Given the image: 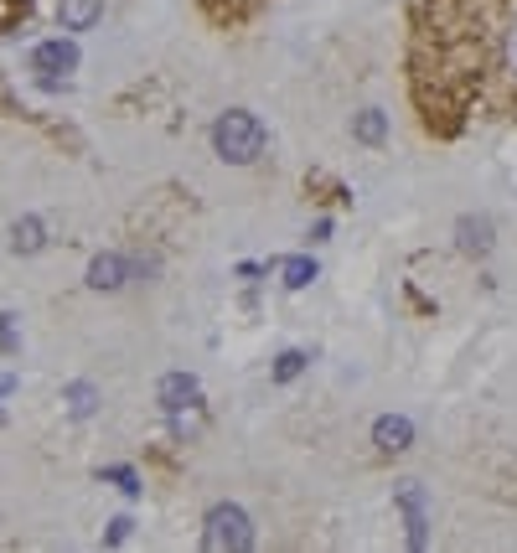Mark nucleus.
<instances>
[{
	"mask_svg": "<svg viewBox=\"0 0 517 553\" xmlns=\"http://www.w3.org/2000/svg\"><path fill=\"white\" fill-rule=\"evenodd\" d=\"M393 502H399L404 512V528H409V548H430V512H424V486L419 481H399V491H393Z\"/></svg>",
	"mask_w": 517,
	"mask_h": 553,
	"instance_id": "3",
	"label": "nucleus"
},
{
	"mask_svg": "<svg viewBox=\"0 0 517 553\" xmlns=\"http://www.w3.org/2000/svg\"><path fill=\"white\" fill-rule=\"evenodd\" d=\"M26 11H32V0H0V32H11Z\"/></svg>",
	"mask_w": 517,
	"mask_h": 553,
	"instance_id": "17",
	"label": "nucleus"
},
{
	"mask_svg": "<svg viewBox=\"0 0 517 553\" xmlns=\"http://www.w3.org/2000/svg\"><path fill=\"white\" fill-rule=\"evenodd\" d=\"M306 362H311L306 352H280L275 357V383H295L300 373H306Z\"/></svg>",
	"mask_w": 517,
	"mask_h": 553,
	"instance_id": "15",
	"label": "nucleus"
},
{
	"mask_svg": "<svg viewBox=\"0 0 517 553\" xmlns=\"http://www.w3.org/2000/svg\"><path fill=\"white\" fill-rule=\"evenodd\" d=\"M88 285H94V290L130 285V259H125V254H99L94 264H88Z\"/></svg>",
	"mask_w": 517,
	"mask_h": 553,
	"instance_id": "8",
	"label": "nucleus"
},
{
	"mask_svg": "<svg viewBox=\"0 0 517 553\" xmlns=\"http://www.w3.org/2000/svg\"><path fill=\"white\" fill-rule=\"evenodd\" d=\"M104 481H114L125 497H140V476H135L130 466H104Z\"/></svg>",
	"mask_w": 517,
	"mask_h": 553,
	"instance_id": "16",
	"label": "nucleus"
},
{
	"mask_svg": "<svg viewBox=\"0 0 517 553\" xmlns=\"http://www.w3.org/2000/svg\"><path fill=\"white\" fill-rule=\"evenodd\" d=\"M202 548L207 553H249L254 548V517L238 502H218L202 517Z\"/></svg>",
	"mask_w": 517,
	"mask_h": 553,
	"instance_id": "2",
	"label": "nucleus"
},
{
	"mask_svg": "<svg viewBox=\"0 0 517 553\" xmlns=\"http://www.w3.org/2000/svg\"><path fill=\"white\" fill-rule=\"evenodd\" d=\"M264 125H259V114L249 109H228L218 114V125H212V150L228 161V166H254L264 156Z\"/></svg>",
	"mask_w": 517,
	"mask_h": 553,
	"instance_id": "1",
	"label": "nucleus"
},
{
	"mask_svg": "<svg viewBox=\"0 0 517 553\" xmlns=\"http://www.w3.org/2000/svg\"><path fill=\"white\" fill-rule=\"evenodd\" d=\"M42 243H47V223H42V218H21V223L11 228V249H16V254H37Z\"/></svg>",
	"mask_w": 517,
	"mask_h": 553,
	"instance_id": "13",
	"label": "nucleus"
},
{
	"mask_svg": "<svg viewBox=\"0 0 517 553\" xmlns=\"http://www.w3.org/2000/svg\"><path fill=\"white\" fill-rule=\"evenodd\" d=\"M352 135H357L362 145H383V140H388V114H383V109L352 114Z\"/></svg>",
	"mask_w": 517,
	"mask_h": 553,
	"instance_id": "12",
	"label": "nucleus"
},
{
	"mask_svg": "<svg viewBox=\"0 0 517 553\" xmlns=\"http://www.w3.org/2000/svg\"><path fill=\"white\" fill-rule=\"evenodd\" d=\"M63 404H68V414H73V419H94V414H99V388L78 378V383H68V388H63Z\"/></svg>",
	"mask_w": 517,
	"mask_h": 553,
	"instance_id": "10",
	"label": "nucleus"
},
{
	"mask_svg": "<svg viewBox=\"0 0 517 553\" xmlns=\"http://www.w3.org/2000/svg\"><path fill=\"white\" fill-rule=\"evenodd\" d=\"M280 274H285V290H306V285L316 280V259L295 254V259H285V264H280Z\"/></svg>",
	"mask_w": 517,
	"mask_h": 553,
	"instance_id": "14",
	"label": "nucleus"
},
{
	"mask_svg": "<svg viewBox=\"0 0 517 553\" xmlns=\"http://www.w3.org/2000/svg\"><path fill=\"white\" fill-rule=\"evenodd\" d=\"M373 445H378L383 455H404V450L414 445V424H409L404 414H383V419L373 424Z\"/></svg>",
	"mask_w": 517,
	"mask_h": 553,
	"instance_id": "6",
	"label": "nucleus"
},
{
	"mask_svg": "<svg viewBox=\"0 0 517 553\" xmlns=\"http://www.w3.org/2000/svg\"><path fill=\"white\" fill-rule=\"evenodd\" d=\"M16 347H21V336H16V316H0V352L11 357Z\"/></svg>",
	"mask_w": 517,
	"mask_h": 553,
	"instance_id": "18",
	"label": "nucleus"
},
{
	"mask_svg": "<svg viewBox=\"0 0 517 553\" xmlns=\"http://www.w3.org/2000/svg\"><path fill=\"white\" fill-rule=\"evenodd\" d=\"M0 424H6V414H0Z\"/></svg>",
	"mask_w": 517,
	"mask_h": 553,
	"instance_id": "20",
	"label": "nucleus"
},
{
	"mask_svg": "<svg viewBox=\"0 0 517 553\" xmlns=\"http://www.w3.org/2000/svg\"><path fill=\"white\" fill-rule=\"evenodd\" d=\"M455 243H461V254L486 259V254H492V243H497L492 218H461V223H455Z\"/></svg>",
	"mask_w": 517,
	"mask_h": 553,
	"instance_id": "5",
	"label": "nucleus"
},
{
	"mask_svg": "<svg viewBox=\"0 0 517 553\" xmlns=\"http://www.w3.org/2000/svg\"><path fill=\"white\" fill-rule=\"evenodd\" d=\"M57 21H63V32H94L104 21V0H63Z\"/></svg>",
	"mask_w": 517,
	"mask_h": 553,
	"instance_id": "9",
	"label": "nucleus"
},
{
	"mask_svg": "<svg viewBox=\"0 0 517 553\" xmlns=\"http://www.w3.org/2000/svg\"><path fill=\"white\" fill-rule=\"evenodd\" d=\"M166 419H171V435H176V440H197L202 424H207L202 398H197V404H181V409H166Z\"/></svg>",
	"mask_w": 517,
	"mask_h": 553,
	"instance_id": "11",
	"label": "nucleus"
},
{
	"mask_svg": "<svg viewBox=\"0 0 517 553\" xmlns=\"http://www.w3.org/2000/svg\"><path fill=\"white\" fill-rule=\"evenodd\" d=\"M130 528H135L130 517H114V522H109V533H104V543H109V548H119V543L130 538Z\"/></svg>",
	"mask_w": 517,
	"mask_h": 553,
	"instance_id": "19",
	"label": "nucleus"
},
{
	"mask_svg": "<svg viewBox=\"0 0 517 553\" xmlns=\"http://www.w3.org/2000/svg\"><path fill=\"white\" fill-rule=\"evenodd\" d=\"M197 398H202V383L192 373H166L156 383V404L161 409H181V404H197Z\"/></svg>",
	"mask_w": 517,
	"mask_h": 553,
	"instance_id": "7",
	"label": "nucleus"
},
{
	"mask_svg": "<svg viewBox=\"0 0 517 553\" xmlns=\"http://www.w3.org/2000/svg\"><path fill=\"white\" fill-rule=\"evenodd\" d=\"M78 68V47L68 37H52V42H37L32 47V73H42V83H57Z\"/></svg>",
	"mask_w": 517,
	"mask_h": 553,
	"instance_id": "4",
	"label": "nucleus"
}]
</instances>
